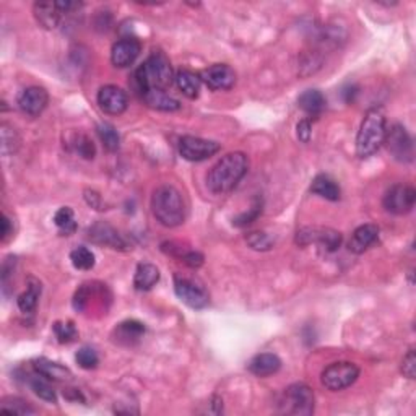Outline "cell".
<instances>
[{"mask_svg":"<svg viewBox=\"0 0 416 416\" xmlns=\"http://www.w3.org/2000/svg\"><path fill=\"white\" fill-rule=\"evenodd\" d=\"M249 169V158L242 152L225 155L207 174V185L214 194L231 192L241 183Z\"/></svg>","mask_w":416,"mask_h":416,"instance_id":"obj_1","label":"cell"},{"mask_svg":"<svg viewBox=\"0 0 416 416\" xmlns=\"http://www.w3.org/2000/svg\"><path fill=\"white\" fill-rule=\"evenodd\" d=\"M174 74L168 57L163 52H153L134 74V87L140 96L150 90L166 92L173 85Z\"/></svg>","mask_w":416,"mask_h":416,"instance_id":"obj_2","label":"cell"},{"mask_svg":"<svg viewBox=\"0 0 416 416\" xmlns=\"http://www.w3.org/2000/svg\"><path fill=\"white\" fill-rule=\"evenodd\" d=\"M152 211L153 216L166 228H176L183 225L185 220L183 196L174 185H160L152 196Z\"/></svg>","mask_w":416,"mask_h":416,"instance_id":"obj_3","label":"cell"},{"mask_svg":"<svg viewBox=\"0 0 416 416\" xmlns=\"http://www.w3.org/2000/svg\"><path fill=\"white\" fill-rule=\"evenodd\" d=\"M386 114L381 107H373L366 112L361 122L358 135H356V153L361 158L374 155L382 143L386 142Z\"/></svg>","mask_w":416,"mask_h":416,"instance_id":"obj_4","label":"cell"},{"mask_svg":"<svg viewBox=\"0 0 416 416\" xmlns=\"http://www.w3.org/2000/svg\"><path fill=\"white\" fill-rule=\"evenodd\" d=\"M280 406L283 413L309 416L314 413V392L302 382L293 384L284 388Z\"/></svg>","mask_w":416,"mask_h":416,"instance_id":"obj_5","label":"cell"},{"mask_svg":"<svg viewBox=\"0 0 416 416\" xmlns=\"http://www.w3.org/2000/svg\"><path fill=\"white\" fill-rule=\"evenodd\" d=\"M360 368L350 361H338V363L329 364L320 374V382L325 388L332 392L345 391L358 381Z\"/></svg>","mask_w":416,"mask_h":416,"instance_id":"obj_6","label":"cell"},{"mask_svg":"<svg viewBox=\"0 0 416 416\" xmlns=\"http://www.w3.org/2000/svg\"><path fill=\"white\" fill-rule=\"evenodd\" d=\"M174 291L179 300L192 309H203L210 301L207 289L200 283L183 275H174Z\"/></svg>","mask_w":416,"mask_h":416,"instance_id":"obj_7","label":"cell"},{"mask_svg":"<svg viewBox=\"0 0 416 416\" xmlns=\"http://www.w3.org/2000/svg\"><path fill=\"white\" fill-rule=\"evenodd\" d=\"M416 202V191L408 184H395L384 196V208L388 214L406 215L413 210Z\"/></svg>","mask_w":416,"mask_h":416,"instance_id":"obj_8","label":"cell"},{"mask_svg":"<svg viewBox=\"0 0 416 416\" xmlns=\"http://www.w3.org/2000/svg\"><path fill=\"white\" fill-rule=\"evenodd\" d=\"M221 150V145L214 140L185 135L179 140V153L187 161H203L216 155Z\"/></svg>","mask_w":416,"mask_h":416,"instance_id":"obj_9","label":"cell"},{"mask_svg":"<svg viewBox=\"0 0 416 416\" xmlns=\"http://www.w3.org/2000/svg\"><path fill=\"white\" fill-rule=\"evenodd\" d=\"M296 242L300 246L318 244L327 252H333L340 247L342 234L332 228H302L296 234Z\"/></svg>","mask_w":416,"mask_h":416,"instance_id":"obj_10","label":"cell"},{"mask_svg":"<svg viewBox=\"0 0 416 416\" xmlns=\"http://www.w3.org/2000/svg\"><path fill=\"white\" fill-rule=\"evenodd\" d=\"M384 143H387L388 152L392 153L395 160L402 163L413 161V140H411L410 134L406 132L404 125H393L386 134V142Z\"/></svg>","mask_w":416,"mask_h":416,"instance_id":"obj_11","label":"cell"},{"mask_svg":"<svg viewBox=\"0 0 416 416\" xmlns=\"http://www.w3.org/2000/svg\"><path fill=\"white\" fill-rule=\"evenodd\" d=\"M98 104L103 112L110 116H121L127 110L129 98L124 90L116 85H106L98 92Z\"/></svg>","mask_w":416,"mask_h":416,"instance_id":"obj_12","label":"cell"},{"mask_svg":"<svg viewBox=\"0 0 416 416\" xmlns=\"http://www.w3.org/2000/svg\"><path fill=\"white\" fill-rule=\"evenodd\" d=\"M200 80L214 92L231 90L236 83V72L226 64H216L205 69L200 74Z\"/></svg>","mask_w":416,"mask_h":416,"instance_id":"obj_13","label":"cell"},{"mask_svg":"<svg viewBox=\"0 0 416 416\" xmlns=\"http://www.w3.org/2000/svg\"><path fill=\"white\" fill-rule=\"evenodd\" d=\"M18 107L28 116H39L48 107L49 94L43 87H28L18 94Z\"/></svg>","mask_w":416,"mask_h":416,"instance_id":"obj_14","label":"cell"},{"mask_svg":"<svg viewBox=\"0 0 416 416\" xmlns=\"http://www.w3.org/2000/svg\"><path fill=\"white\" fill-rule=\"evenodd\" d=\"M142 52V43L137 38H122L112 46L111 61L119 69L130 67Z\"/></svg>","mask_w":416,"mask_h":416,"instance_id":"obj_15","label":"cell"},{"mask_svg":"<svg viewBox=\"0 0 416 416\" xmlns=\"http://www.w3.org/2000/svg\"><path fill=\"white\" fill-rule=\"evenodd\" d=\"M90 241L99 246H107L111 249H119V251H125L127 249V241L121 236L117 229L112 228L107 223H96L88 229Z\"/></svg>","mask_w":416,"mask_h":416,"instance_id":"obj_16","label":"cell"},{"mask_svg":"<svg viewBox=\"0 0 416 416\" xmlns=\"http://www.w3.org/2000/svg\"><path fill=\"white\" fill-rule=\"evenodd\" d=\"M145 335V325L140 320L130 319L121 322L117 327L112 330V340L117 345L122 346H132L138 343Z\"/></svg>","mask_w":416,"mask_h":416,"instance_id":"obj_17","label":"cell"},{"mask_svg":"<svg viewBox=\"0 0 416 416\" xmlns=\"http://www.w3.org/2000/svg\"><path fill=\"white\" fill-rule=\"evenodd\" d=\"M377 239L379 228L376 225H361L355 229V233L351 234L350 242H348V249H350V252H353V254H363L373 244L377 242Z\"/></svg>","mask_w":416,"mask_h":416,"instance_id":"obj_18","label":"cell"},{"mask_svg":"<svg viewBox=\"0 0 416 416\" xmlns=\"http://www.w3.org/2000/svg\"><path fill=\"white\" fill-rule=\"evenodd\" d=\"M247 368L257 377H269L278 373L282 368V360L273 353H260L249 361Z\"/></svg>","mask_w":416,"mask_h":416,"instance_id":"obj_19","label":"cell"},{"mask_svg":"<svg viewBox=\"0 0 416 416\" xmlns=\"http://www.w3.org/2000/svg\"><path fill=\"white\" fill-rule=\"evenodd\" d=\"M33 369L36 371V374L46 377L48 381L64 382L72 379V371L69 368H65L64 364L56 363V361H51L48 358L36 360L33 363Z\"/></svg>","mask_w":416,"mask_h":416,"instance_id":"obj_20","label":"cell"},{"mask_svg":"<svg viewBox=\"0 0 416 416\" xmlns=\"http://www.w3.org/2000/svg\"><path fill=\"white\" fill-rule=\"evenodd\" d=\"M36 21L46 30H56L64 13L59 10L56 2H36L34 3Z\"/></svg>","mask_w":416,"mask_h":416,"instance_id":"obj_21","label":"cell"},{"mask_svg":"<svg viewBox=\"0 0 416 416\" xmlns=\"http://www.w3.org/2000/svg\"><path fill=\"white\" fill-rule=\"evenodd\" d=\"M311 192L315 196L327 198L330 202H337L340 198V185L335 180L330 178L329 174H319L315 176L314 180L311 184Z\"/></svg>","mask_w":416,"mask_h":416,"instance_id":"obj_22","label":"cell"},{"mask_svg":"<svg viewBox=\"0 0 416 416\" xmlns=\"http://www.w3.org/2000/svg\"><path fill=\"white\" fill-rule=\"evenodd\" d=\"M158 282H160V270H158L156 265L150 264V262H143V264L137 267L134 277V287L137 288L138 291H148V289H152Z\"/></svg>","mask_w":416,"mask_h":416,"instance_id":"obj_23","label":"cell"},{"mask_svg":"<svg viewBox=\"0 0 416 416\" xmlns=\"http://www.w3.org/2000/svg\"><path fill=\"white\" fill-rule=\"evenodd\" d=\"M142 99L147 103V106H150L152 110H156V111L173 112V111H178L180 107V103L178 99L169 96V94L163 92V90H150V92L143 94Z\"/></svg>","mask_w":416,"mask_h":416,"instance_id":"obj_24","label":"cell"},{"mask_svg":"<svg viewBox=\"0 0 416 416\" xmlns=\"http://www.w3.org/2000/svg\"><path fill=\"white\" fill-rule=\"evenodd\" d=\"M298 104L306 114L311 117H318L325 110V96L319 90H306L304 93L298 98Z\"/></svg>","mask_w":416,"mask_h":416,"instance_id":"obj_25","label":"cell"},{"mask_svg":"<svg viewBox=\"0 0 416 416\" xmlns=\"http://www.w3.org/2000/svg\"><path fill=\"white\" fill-rule=\"evenodd\" d=\"M176 85L178 88L183 92L184 96H187L189 99H196L200 94V87H202V80L200 76L192 74L191 70H179L174 76Z\"/></svg>","mask_w":416,"mask_h":416,"instance_id":"obj_26","label":"cell"},{"mask_svg":"<svg viewBox=\"0 0 416 416\" xmlns=\"http://www.w3.org/2000/svg\"><path fill=\"white\" fill-rule=\"evenodd\" d=\"M39 296H41V283L38 282V280L31 278L28 282V288H26V291L21 293L17 300L20 311L25 312V314L33 312L36 309V306H38Z\"/></svg>","mask_w":416,"mask_h":416,"instance_id":"obj_27","label":"cell"},{"mask_svg":"<svg viewBox=\"0 0 416 416\" xmlns=\"http://www.w3.org/2000/svg\"><path fill=\"white\" fill-rule=\"evenodd\" d=\"M54 223H56L57 228L61 229V233L65 234V236L74 234L76 229L74 210H72L70 207L59 208V210L56 211V215H54Z\"/></svg>","mask_w":416,"mask_h":416,"instance_id":"obj_28","label":"cell"},{"mask_svg":"<svg viewBox=\"0 0 416 416\" xmlns=\"http://www.w3.org/2000/svg\"><path fill=\"white\" fill-rule=\"evenodd\" d=\"M98 135H99V138H101L104 148H106L107 152L119 150L121 137L114 125L107 124V122H103V124L98 125Z\"/></svg>","mask_w":416,"mask_h":416,"instance_id":"obj_29","label":"cell"},{"mask_svg":"<svg viewBox=\"0 0 416 416\" xmlns=\"http://www.w3.org/2000/svg\"><path fill=\"white\" fill-rule=\"evenodd\" d=\"M70 260L76 270H92L94 264H96V257H94L93 252L83 246L76 247L70 252Z\"/></svg>","mask_w":416,"mask_h":416,"instance_id":"obj_30","label":"cell"},{"mask_svg":"<svg viewBox=\"0 0 416 416\" xmlns=\"http://www.w3.org/2000/svg\"><path fill=\"white\" fill-rule=\"evenodd\" d=\"M0 135H2V153L3 155H10V153H15L20 147V137L15 132V129L12 125H8L7 122H2L0 124Z\"/></svg>","mask_w":416,"mask_h":416,"instance_id":"obj_31","label":"cell"},{"mask_svg":"<svg viewBox=\"0 0 416 416\" xmlns=\"http://www.w3.org/2000/svg\"><path fill=\"white\" fill-rule=\"evenodd\" d=\"M30 386L31 388H33V392L36 393V395L39 397V399L46 400L49 402V404H56L57 402V395L56 392L52 391V387L49 386L48 379L43 377V376H33L30 379Z\"/></svg>","mask_w":416,"mask_h":416,"instance_id":"obj_32","label":"cell"},{"mask_svg":"<svg viewBox=\"0 0 416 416\" xmlns=\"http://www.w3.org/2000/svg\"><path fill=\"white\" fill-rule=\"evenodd\" d=\"M0 411L8 415H34L36 410L31 406L28 402L23 399H18V397H13V399H6L0 405Z\"/></svg>","mask_w":416,"mask_h":416,"instance_id":"obj_33","label":"cell"},{"mask_svg":"<svg viewBox=\"0 0 416 416\" xmlns=\"http://www.w3.org/2000/svg\"><path fill=\"white\" fill-rule=\"evenodd\" d=\"M72 145H74V150L85 160H93L94 155H96V147H94L93 140L88 135L76 134Z\"/></svg>","mask_w":416,"mask_h":416,"instance_id":"obj_34","label":"cell"},{"mask_svg":"<svg viewBox=\"0 0 416 416\" xmlns=\"http://www.w3.org/2000/svg\"><path fill=\"white\" fill-rule=\"evenodd\" d=\"M75 361L81 369H94L99 364V356L92 346H83L76 351Z\"/></svg>","mask_w":416,"mask_h":416,"instance_id":"obj_35","label":"cell"},{"mask_svg":"<svg viewBox=\"0 0 416 416\" xmlns=\"http://www.w3.org/2000/svg\"><path fill=\"white\" fill-rule=\"evenodd\" d=\"M54 333H56L59 343H70L79 337V330H76L75 324L70 322V320L54 324Z\"/></svg>","mask_w":416,"mask_h":416,"instance_id":"obj_36","label":"cell"},{"mask_svg":"<svg viewBox=\"0 0 416 416\" xmlns=\"http://www.w3.org/2000/svg\"><path fill=\"white\" fill-rule=\"evenodd\" d=\"M260 214H262V202L257 200L254 205H252L251 210L246 211V214H241L239 216H236V218H233V225L242 228V226L254 223V221L260 216Z\"/></svg>","mask_w":416,"mask_h":416,"instance_id":"obj_37","label":"cell"},{"mask_svg":"<svg viewBox=\"0 0 416 416\" xmlns=\"http://www.w3.org/2000/svg\"><path fill=\"white\" fill-rule=\"evenodd\" d=\"M246 241L256 251H269V249H272V239L267 236L265 233H249L246 236Z\"/></svg>","mask_w":416,"mask_h":416,"instance_id":"obj_38","label":"cell"},{"mask_svg":"<svg viewBox=\"0 0 416 416\" xmlns=\"http://www.w3.org/2000/svg\"><path fill=\"white\" fill-rule=\"evenodd\" d=\"M402 373H404L405 377L415 379V374H416V355H415L413 348H411V350L404 356V361H402Z\"/></svg>","mask_w":416,"mask_h":416,"instance_id":"obj_39","label":"cell"},{"mask_svg":"<svg viewBox=\"0 0 416 416\" xmlns=\"http://www.w3.org/2000/svg\"><path fill=\"white\" fill-rule=\"evenodd\" d=\"M296 134H298V138H300L302 143H309V140L312 137L311 121L309 119H302V121L298 122Z\"/></svg>","mask_w":416,"mask_h":416,"instance_id":"obj_40","label":"cell"},{"mask_svg":"<svg viewBox=\"0 0 416 416\" xmlns=\"http://www.w3.org/2000/svg\"><path fill=\"white\" fill-rule=\"evenodd\" d=\"M180 259H183L185 265L191 267V269H198V267L203 265V256L197 251H187Z\"/></svg>","mask_w":416,"mask_h":416,"instance_id":"obj_41","label":"cell"},{"mask_svg":"<svg viewBox=\"0 0 416 416\" xmlns=\"http://www.w3.org/2000/svg\"><path fill=\"white\" fill-rule=\"evenodd\" d=\"M85 194H87V196H85V198H87V202H88L90 207L96 208V210H103V208H101V197H99L96 192L87 191Z\"/></svg>","mask_w":416,"mask_h":416,"instance_id":"obj_42","label":"cell"},{"mask_svg":"<svg viewBox=\"0 0 416 416\" xmlns=\"http://www.w3.org/2000/svg\"><path fill=\"white\" fill-rule=\"evenodd\" d=\"M10 234H12L10 218H8V216L6 214H3L2 215V234H0V239H2V241H7Z\"/></svg>","mask_w":416,"mask_h":416,"instance_id":"obj_43","label":"cell"}]
</instances>
